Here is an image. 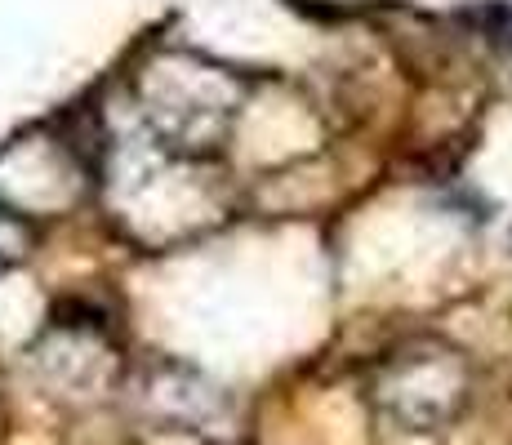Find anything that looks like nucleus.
<instances>
[{
	"mask_svg": "<svg viewBox=\"0 0 512 445\" xmlns=\"http://www.w3.org/2000/svg\"><path fill=\"white\" fill-rule=\"evenodd\" d=\"M23 245H27V232L18 227L14 214L0 210V259H14V254H23Z\"/></svg>",
	"mask_w": 512,
	"mask_h": 445,
	"instance_id": "obj_1",
	"label": "nucleus"
}]
</instances>
